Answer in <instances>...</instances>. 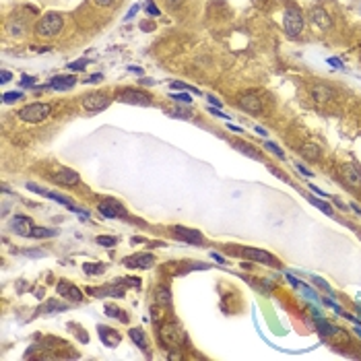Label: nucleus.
<instances>
[{"label": "nucleus", "mask_w": 361, "mask_h": 361, "mask_svg": "<svg viewBox=\"0 0 361 361\" xmlns=\"http://www.w3.org/2000/svg\"><path fill=\"white\" fill-rule=\"evenodd\" d=\"M141 29H143V31H153V23H147V21H143V23H141Z\"/></svg>", "instance_id": "5fc2aeb1"}, {"label": "nucleus", "mask_w": 361, "mask_h": 361, "mask_svg": "<svg viewBox=\"0 0 361 361\" xmlns=\"http://www.w3.org/2000/svg\"><path fill=\"white\" fill-rule=\"evenodd\" d=\"M324 305H328V307H332V310H334V312H336L338 316H343V312H345V310H343V307H341V305H338V303H334V301H331V300H324Z\"/></svg>", "instance_id": "58836bf2"}, {"label": "nucleus", "mask_w": 361, "mask_h": 361, "mask_svg": "<svg viewBox=\"0 0 361 361\" xmlns=\"http://www.w3.org/2000/svg\"><path fill=\"white\" fill-rule=\"evenodd\" d=\"M97 332H99V336H101V341H103L105 347H116L120 343V334L114 332L112 328H108V326H97Z\"/></svg>", "instance_id": "6ab92c4d"}, {"label": "nucleus", "mask_w": 361, "mask_h": 361, "mask_svg": "<svg viewBox=\"0 0 361 361\" xmlns=\"http://www.w3.org/2000/svg\"><path fill=\"white\" fill-rule=\"evenodd\" d=\"M33 83H35L33 77H27V74L21 77V87H33Z\"/></svg>", "instance_id": "ea45409f"}, {"label": "nucleus", "mask_w": 361, "mask_h": 361, "mask_svg": "<svg viewBox=\"0 0 361 361\" xmlns=\"http://www.w3.org/2000/svg\"><path fill=\"white\" fill-rule=\"evenodd\" d=\"M240 254H241L243 258H248V260L264 262V264H269V267H281V262L274 258L272 254L264 252V250H260V248H240Z\"/></svg>", "instance_id": "39448f33"}, {"label": "nucleus", "mask_w": 361, "mask_h": 361, "mask_svg": "<svg viewBox=\"0 0 361 361\" xmlns=\"http://www.w3.org/2000/svg\"><path fill=\"white\" fill-rule=\"evenodd\" d=\"M87 64H89V60H87V58H81V60L70 62L68 68H70L72 72H77V70H85V68H87Z\"/></svg>", "instance_id": "bb28decb"}, {"label": "nucleus", "mask_w": 361, "mask_h": 361, "mask_svg": "<svg viewBox=\"0 0 361 361\" xmlns=\"http://www.w3.org/2000/svg\"><path fill=\"white\" fill-rule=\"evenodd\" d=\"M312 281H314V283H316L320 289H324V291H328V293H331V287H328V285H326V283H324L320 277H312Z\"/></svg>", "instance_id": "a19ab883"}, {"label": "nucleus", "mask_w": 361, "mask_h": 361, "mask_svg": "<svg viewBox=\"0 0 361 361\" xmlns=\"http://www.w3.org/2000/svg\"><path fill=\"white\" fill-rule=\"evenodd\" d=\"M229 128H231L233 132H241V128H240V126H233V124H229Z\"/></svg>", "instance_id": "680f3d73"}, {"label": "nucleus", "mask_w": 361, "mask_h": 361, "mask_svg": "<svg viewBox=\"0 0 361 361\" xmlns=\"http://www.w3.org/2000/svg\"><path fill=\"white\" fill-rule=\"evenodd\" d=\"M10 79H13V74H10L8 70H2V72H0V83H8Z\"/></svg>", "instance_id": "c03bdc74"}, {"label": "nucleus", "mask_w": 361, "mask_h": 361, "mask_svg": "<svg viewBox=\"0 0 361 361\" xmlns=\"http://www.w3.org/2000/svg\"><path fill=\"white\" fill-rule=\"evenodd\" d=\"M283 27H285V33L291 35V37H297V35L301 33V29H303V15H301L300 6L289 4L287 8H285Z\"/></svg>", "instance_id": "7ed1b4c3"}, {"label": "nucleus", "mask_w": 361, "mask_h": 361, "mask_svg": "<svg viewBox=\"0 0 361 361\" xmlns=\"http://www.w3.org/2000/svg\"><path fill=\"white\" fill-rule=\"evenodd\" d=\"M264 147H267V149H269V151H271L272 155H277V157H281V159L285 157V153H283V151H281V149H279V145H274V143L267 141V143H264Z\"/></svg>", "instance_id": "473e14b6"}, {"label": "nucleus", "mask_w": 361, "mask_h": 361, "mask_svg": "<svg viewBox=\"0 0 361 361\" xmlns=\"http://www.w3.org/2000/svg\"><path fill=\"white\" fill-rule=\"evenodd\" d=\"M310 19H312V23H314V25H318L320 29H331V27H332L331 15H328L322 6H314V8H310Z\"/></svg>", "instance_id": "4468645a"}, {"label": "nucleus", "mask_w": 361, "mask_h": 361, "mask_svg": "<svg viewBox=\"0 0 361 361\" xmlns=\"http://www.w3.org/2000/svg\"><path fill=\"white\" fill-rule=\"evenodd\" d=\"M159 336H161V341L167 349H180L186 343V332H184L182 324H178V322L161 324V328H159Z\"/></svg>", "instance_id": "f257e3e1"}, {"label": "nucleus", "mask_w": 361, "mask_h": 361, "mask_svg": "<svg viewBox=\"0 0 361 361\" xmlns=\"http://www.w3.org/2000/svg\"><path fill=\"white\" fill-rule=\"evenodd\" d=\"M130 70H132V72H136V74H141V72H143L139 66H130Z\"/></svg>", "instance_id": "e2e57ef3"}, {"label": "nucleus", "mask_w": 361, "mask_h": 361, "mask_svg": "<svg viewBox=\"0 0 361 361\" xmlns=\"http://www.w3.org/2000/svg\"><path fill=\"white\" fill-rule=\"evenodd\" d=\"M136 13H139V4H134V6H132V8L128 10V13H126V17H124V19H126V21H128V19H132V17H134Z\"/></svg>", "instance_id": "8fccbe9b"}, {"label": "nucleus", "mask_w": 361, "mask_h": 361, "mask_svg": "<svg viewBox=\"0 0 361 361\" xmlns=\"http://www.w3.org/2000/svg\"><path fill=\"white\" fill-rule=\"evenodd\" d=\"M101 79H103V77H101V74H91V77L87 79V83H99Z\"/></svg>", "instance_id": "864d4df0"}, {"label": "nucleus", "mask_w": 361, "mask_h": 361, "mask_svg": "<svg viewBox=\"0 0 361 361\" xmlns=\"http://www.w3.org/2000/svg\"><path fill=\"white\" fill-rule=\"evenodd\" d=\"M316 326L320 328V332L322 334H326V336H336L338 332H341V328H336L334 324H331V322H326V320H322L320 316L316 318Z\"/></svg>", "instance_id": "4be33fe9"}, {"label": "nucleus", "mask_w": 361, "mask_h": 361, "mask_svg": "<svg viewBox=\"0 0 361 361\" xmlns=\"http://www.w3.org/2000/svg\"><path fill=\"white\" fill-rule=\"evenodd\" d=\"M105 312H108V316H110V318H114V316H116V318H120L122 322H126V316H120L122 312L118 310V307H114V305H105Z\"/></svg>", "instance_id": "7c9ffc66"}, {"label": "nucleus", "mask_w": 361, "mask_h": 361, "mask_svg": "<svg viewBox=\"0 0 361 361\" xmlns=\"http://www.w3.org/2000/svg\"><path fill=\"white\" fill-rule=\"evenodd\" d=\"M211 256H213V260H217V262H221V264L225 262V258H223L221 254H217V252H213V254H211Z\"/></svg>", "instance_id": "13d9d810"}, {"label": "nucleus", "mask_w": 361, "mask_h": 361, "mask_svg": "<svg viewBox=\"0 0 361 361\" xmlns=\"http://www.w3.org/2000/svg\"><path fill=\"white\" fill-rule=\"evenodd\" d=\"M145 10H147V13L151 15V17H159V15H161V13H159V8L155 6L153 0H147V2H145Z\"/></svg>", "instance_id": "2f4dec72"}, {"label": "nucleus", "mask_w": 361, "mask_h": 361, "mask_svg": "<svg viewBox=\"0 0 361 361\" xmlns=\"http://www.w3.org/2000/svg\"><path fill=\"white\" fill-rule=\"evenodd\" d=\"M300 155L303 159H307V161H318V159H320V147L314 145V143H305L300 149Z\"/></svg>", "instance_id": "aec40b11"}, {"label": "nucleus", "mask_w": 361, "mask_h": 361, "mask_svg": "<svg viewBox=\"0 0 361 361\" xmlns=\"http://www.w3.org/2000/svg\"><path fill=\"white\" fill-rule=\"evenodd\" d=\"M172 99L178 101V103H190L192 101V97H190V93H174Z\"/></svg>", "instance_id": "f704fd0d"}, {"label": "nucleus", "mask_w": 361, "mask_h": 361, "mask_svg": "<svg viewBox=\"0 0 361 361\" xmlns=\"http://www.w3.org/2000/svg\"><path fill=\"white\" fill-rule=\"evenodd\" d=\"M56 291H58L60 295H64V297H70L72 301H81V300H83V291H81L79 287H74V285H70V283H64V281L58 283Z\"/></svg>", "instance_id": "a211bd4d"}, {"label": "nucleus", "mask_w": 361, "mask_h": 361, "mask_svg": "<svg viewBox=\"0 0 361 361\" xmlns=\"http://www.w3.org/2000/svg\"><path fill=\"white\" fill-rule=\"evenodd\" d=\"M52 114V105L50 103H31V105H25V108L19 110V118L23 122H31V124H37L41 120H46L48 116Z\"/></svg>", "instance_id": "20e7f679"}, {"label": "nucleus", "mask_w": 361, "mask_h": 361, "mask_svg": "<svg viewBox=\"0 0 361 361\" xmlns=\"http://www.w3.org/2000/svg\"><path fill=\"white\" fill-rule=\"evenodd\" d=\"M300 291H301L305 297H310V300H316V297H318V295H316V293H314L310 287H307V285H303V283L300 285Z\"/></svg>", "instance_id": "4c0bfd02"}, {"label": "nucleus", "mask_w": 361, "mask_h": 361, "mask_svg": "<svg viewBox=\"0 0 361 361\" xmlns=\"http://www.w3.org/2000/svg\"><path fill=\"white\" fill-rule=\"evenodd\" d=\"M21 97H23V93H21V91H8V93L2 95V101H4V103H15V101L21 99Z\"/></svg>", "instance_id": "cd10ccee"}, {"label": "nucleus", "mask_w": 361, "mask_h": 361, "mask_svg": "<svg viewBox=\"0 0 361 361\" xmlns=\"http://www.w3.org/2000/svg\"><path fill=\"white\" fill-rule=\"evenodd\" d=\"M97 243H99V246H105V248H112V246H116V238H110V236H97Z\"/></svg>", "instance_id": "c756f323"}, {"label": "nucleus", "mask_w": 361, "mask_h": 361, "mask_svg": "<svg viewBox=\"0 0 361 361\" xmlns=\"http://www.w3.org/2000/svg\"><path fill=\"white\" fill-rule=\"evenodd\" d=\"M25 256H31V258H44L46 252L44 250H23Z\"/></svg>", "instance_id": "e433bc0d"}, {"label": "nucleus", "mask_w": 361, "mask_h": 361, "mask_svg": "<svg viewBox=\"0 0 361 361\" xmlns=\"http://www.w3.org/2000/svg\"><path fill=\"white\" fill-rule=\"evenodd\" d=\"M312 97L318 101V103H326V101H331L332 97H334V91L328 87V85H322V83H316V85H312Z\"/></svg>", "instance_id": "2eb2a0df"}, {"label": "nucleus", "mask_w": 361, "mask_h": 361, "mask_svg": "<svg viewBox=\"0 0 361 361\" xmlns=\"http://www.w3.org/2000/svg\"><path fill=\"white\" fill-rule=\"evenodd\" d=\"M287 281L293 285V287H297V289H300V285H301V283H300V279H295L293 274H287Z\"/></svg>", "instance_id": "3c124183"}, {"label": "nucleus", "mask_w": 361, "mask_h": 361, "mask_svg": "<svg viewBox=\"0 0 361 361\" xmlns=\"http://www.w3.org/2000/svg\"><path fill=\"white\" fill-rule=\"evenodd\" d=\"M231 145H233V147H238L243 155H248V157H252V159H256V161H262V155H260V153H258L252 145L243 143V141H231Z\"/></svg>", "instance_id": "412c9836"}, {"label": "nucleus", "mask_w": 361, "mask_h": 361, "mask_svg": "<svg viewBox=\"0 0 361 361\" xmlns=\"http://www.w3.org/2000/svg\"><path fill=\"white\" fill-rule=\"evenodd\" d=\"M341 174H343V182L349 188H351V190H361V172L353 163H343L341 165Z\"/></svg>", "instance_id": "6e6552de"}, {"label": "nucleus", "mask_w": 361, "mask_h": 361, "mask_svg": "<svg viewBox=\"0 0 361 361\" xmlns=\"http://www.w3.org/2000/svg\"><path fill=\"white\" fill-rule=\"evenodd\" d=\"M326 62L331 64L332 68H343V62L338 60V58H326Z\"/></svg>", "instance_id": "79ce46f5"}, {"label": "nucleus", "mask_w": 361, "mask_h": 361, "mask_svg": "<svg viewBox=\"0 0 361 361\" xmlns=\"http://www.w3.org/2000/svg\"><path fill=\"white\" fill-rule=\"evenodd\" d=\"M97 211H99L103 217H108V219H124V217H126V209L118 203V200H114V198L101 200L99 207H97Z\"/></svg>", "instance_id": "0eeeda50"}, {"label": "nucleus", "mask_w": 361, "mask_h": 361, "mask_svg": "<svg viewBox=\"0 0 361 361\" xmlns=\"http://www.w3.org/2000/svg\"><path fill=\"white\" fill-rule=\"evenodd\" d=\"M238 105H240L243 112H248V114H260L262 112V99L258 97L256 93H252V91L240 95Z\"/></svg>", "instance_id": "1a4fd4ad"}, {"label": "nucleus", "mask_w": 361, "mask_h": 361, "mask_svg": "<svg viewBox=\"0 0 361 361\" xmlns=\"http://www.w3.org/2000/svg\"><path fill=\"white\" fill-rule=\"evenodd\" d=\"M355 334H357V336H361V324H357V326H355Z\"/></svg>", "instance_id": "0e129e2a"}, {"label": "nucleus", "mask_w": 361, "mask_h": 361, "mask_svg": "<svg viewBox=\"0 0 361 361\" xmlns=\"http://www.w3.org/2000/svg\"><path fill=\"white\" fill-rule=\"evenodd\" d=\"M295 165H297V169H300V172H301L303 176H307V178H312V176H314V174H312V172H310V169H307L305 165H301V163H295Z\"/></svg>", "instance_id": "de8ad7c7"}, {"label": "nucleus", "mask_w": 361, "mask_h": 361, "mask_svg": "<svg viewBox=\"0 0 361 361\" xmlns=\"http://www.w3.org/2000/svg\"><path fill=\"white\" fill-rule=\"evenodd\" d=\"M334 205H336L338 209H341V211H347V205L343 203V200H341V198H334Z\"/></svg>", "instance_id": "4d7b16f0"}, {"label": "nucleus", "mask_w": 361, "mask_h": 361, "mask_svg": "<svg viewBox=\"0 0 361 361\" xmlns=\"http://www.w3.org/2000/svg\"><path fill=\"white\" fill-rule=\"evenodd\" d=\"M27 190H31V192H35V194H41V196H48L50 194V190H46V188H41V186H37V184H27Z\"/></svg>", "instance_id": "c9c22d12"}, {"label": "nucleus", "mask_w": 361, "mask_h": 361, "mask_svg": "<svg viewBox=\"0 0 361 361\" xmlns=\"http://www.w3.org/2000/svg\"><path fill=\"white\" fill-rule=\"evenodd\" d=\"M83 269H85V272H87V274H99V272H103V267H99V264H91V262L85 264Z\"/></svg>", "instance_id": "72a5a7b5"}, {"label": "nucleus", "mask_w": 361, "mask_h": 361, "mask_svg": "<svg viewBox=\"0 0 361 361\" xmlns=\"http://www.w3.org/2000/svg\"><path fill=\"white\" fill-rule=\"evenodd\" d=\"M10 229L21 238H31V229H33V221L25 215H15L10 221Z\"/></svg>", "instance_id": "9b49d317"}, {"label": "nucleus", "mask_w": 361, "mask_h": 361, "mask_svg": "<svg viewBox=\"0 0 361 361\" xmlns=\"http://www.w3.org/2000/svg\"><path fill=\"white\" fill-rule=\"evenodd\" d=\"M93 2L97 4V6H103V8H105V6H112L116 0H93Z\"/></svg>", "instance_id": "a18cd8bd"}, {"label": "nucleus", "mask_w": 361, "mask_h": 361, "mask_svg": "<svg viewBox=\"0 0 361 361\" xmlns=\"http://www.w3.org/2000/svg\"><path fill=\"white\" fill-rule=\"evenodd\" d=\"M254 130H256V134H260V136H267V134H269L267 130L262 128V126H256V128H254Z\"/></svg>", "instance_id": "bf43d9fd"}, {"label": "nucleus", "mask_w": 361, "mask_h": 361, "mask_svg": "<svg viewBox=\"0 0 361 361\" xmlns=\"http://www.w3.org/2000/svg\"><path fill=\"white\" fill-rule=\"evenodd\" d=\"M209 103L215 105V108H221V101H219L217 97H213V95H209Z\"/></svg>", "instance_id": "603ef678"}, {"label": "nucleus", "mask_w": 361, "mask_h": 361, "mask_svg": "<svg viewBox=\"0 0 361 361\" xmlns=\"http://www.w3.org/2000/svg\"><path fill=\"white\" fill-rule=\"evenodd\" d=\"M153 264H155V256L147 252L132 254V256L124 258V267H128V269H151Z\"/></svg>", "instance_id": "9d476101"}, {"label": "nucleus", "mask_w": 361, "mask_h": 361, "mask_svg": "<svg viewBox=\"0 0 361 361\" xmlns=\"http://www.w3.org/2000/svg\"><path fill=\"white\" fill-rule=\"evenodd\" d=\"M174 236L178 240H184L188 243H203V236L196 229H188V227H174Z\"/></svg>", "instance_id": "dca6fc26"}, {"label": "nucleus", "mask_w": 361, "mask_h": 361, "mask_svg": "<svg viewBox=\"0 0 361 361\" xmlns=\"http://www.w3.org/2000/svg\"><path fill=\"white\" fill-rule=\"evenodd\" d=\"M110 101L112 99L108 97V95H103V93H89V95H85V97H83V110H87L91 114L103 112L110 105Z\"/></svg>", "instance_id": "423d86ee"}, {"label": "nucleus", "mask_w": 361, "mask_h": 361, "mask_svg": "<svg viewBox=\"0 0 361 361\" xmlns=\"http://www.w3.org/2000/svg\"><path fill=\"white\" fill-rule=\"evenodd\" d=\"M118 99L122 103H132V105H151V97L143 91H136V89H128V91H122L118 95Z\"/></svg>", "instance_id": "f8f14e48"}, {"label": "nucleus", "mask_w": 361, "mask_h": 361, "mask_svg": "<svg viewBox=\"0 0 361 361\" xmlns=\"http://www.w3.org/2000/svg\"><path fill=\"white\" fill-rule=\"evenodd\" d=\"M209 112H211V114H213V116H219V118H229V116H225V114H223V112H219L217 108H213V105H209Z\"/></svg>", "instance_id": "09e8293b"}, {"label": "nucleus", "mask_w": 361, "mask_h": 361, "mask_svg": "<svg viewBox=\"0 0 361 361\" xmlns=\"http://www.w3.org/2000/svg\"><path fill=\"white\" fill-rule=\"evenodd\" d=\"M128 334H130V341L139 349H147V334H145V331H141V328H130Z\"/></svg>", "instance_id": "5701e85b"}, {"label": "nucleus", "mask_w": 361, "mask_h": 361, "mask_svg": "<svg viewBox=\"0 0 361 361\" xmlns=\"http://www.w3.org/2000/svg\"><path fill=\"white\" fill-rule=\"evenodd\" d=\"M52 180H54L56 184H60V186H77V184L81 182L79 174L72 172V169H68V167H64V169H60V172H56L54 176H52Z\"/></svg>", "instance_id": "ddd939ff"}, {"label": "nucleus", "mask_w": 361, "mask_h": 361, "mask_svg": "<svg viewBox=\"0 0 361 361\" xmlns=\"http://www.w3.org/2000/svg\"><path fill=\"white\" fill-rule=\"evenodd\" d=\"M155 301L159 305H169V303H172V295H169V291L165 287H159L157 293H155Z\"/></svg>", "instance_id": "393cba45"}, {"label": "nucleus", "mask_w": 361, "mask_h": 361, "mask_svg": "<svg viewBox=\"0 0 361 361\" xmlns=\"http://www.w3.org/2000/svg\"><path fill=\"white\" fill-rule=\"evenodd\" d=\"M56 231L54 229H48V227H35L31 229V238H37V240H44V238H54Z\"/></svg>", "instance_id": "b1692460"}, {"label": "nucleus", "mask_w": 361, "mask_h": 361, "mask_svg": "<svg viewBox=\"0 0 361 361\" xmlns=\"http://www.w3.org/2000/svg\"><path fill=\"white\" fill-rule=\"evenodd\" d=\"M307 200H310V203H312L314 207H318V209H320V211H324V213H326V215H332V209H331V205H326V203H322V200H320V198H314V196H310V198H307Z\"/></svg>", "instance_id": "a878e982"}, {"label": "nucleus", "mask_w": 361, "mask_h": 361, "mask_svg": "<svg viewBox=\"0 0 361 361\" xmlns=\"http://www.w3.org/2000/svg\"><path fill=\"white\" fill-rule=\"evenodd\" d=\"M74 85H77V79L72 77V74H60V77H54L50 81V87L52 89H56V91H68V89H72Z\"/></svg>", "instance_id": "f3484780"}, {"label": "nucleus", "mask_w": 361, "mask_h": 361, "mask_svg": "<svg viewBox=\"0 0 361 361\" xmlns=\"http://www.w3.org/2000/svg\"><path fill=\"white\" fill-rule=\"evenodd\" d=\"M271 174H272V176H277V178H281V180H283V182H289V178H287V176H285L283 172H279V169H274V167H271Z\"/></svg>", "instance_id": "37998d69"}, {"label": "nucleus", "mask_w": 361, "mask_h": 361, "mask_svg": "<svg viewBox=\"0 0 361 361\" xmlns=\"http://www.w3.org/2000/svg\"><path fill=\"white\" fill-rule=\"evenodd\" d=\"M172 89H176V91H188V85L186 83H172Z\"/></svg>", "instance_id": "49530a36"}, {"label": "nucleus", "mask_w": 361, "mask_h": 361, "mask_svg": "<svg viewBox=\"0 0 361 361\" xmlns=\"http://www.w3.org/2000/svg\"><path fill=\"white\" fill-rule=\"evenodd\" d=\"M62 25H64V19H62V15H58V13H48V15H44V17L37 21L35 33H37L39 37L58 35L60 29H62Z\"/></svg>", "instance_id": "f03ea898"}, {"label": "nucleus", "mask_w": 361, "mask_h": 361, "mask_svg": "<svg viewBox=\"0 0 361 361\" xmlns=\"http://www.w3.org/2000/svg\"><path fill=\"white\" fill-rule=\"evenodd\" d=\"M351 209L355 211V213H357V215H361V207H359V205H355V203H353V205H351Z\"/></svg>", "instance_id": "052dcab7"}, {"label": "nucleus", "mask_w": 361, "mask_h": 361, "mask_svg": "<svg viewBox=\"0 0 361 361\" xmlns=\"http://www.w3.org/2000/svg\"><path fill=\"white\" fill-rule=\"evenodd\" d=\"M310 190H312V192H316V194H320V196H326V192H324V190H320L318 186H312V184H310Z\"/></svg>", "instance_id": "6e6d98bb"}, {"label": "nucleus", "mask_w": 361, "mask_h": 361, "mask_svg": "<svg viewBox=\"0 0 361 361\" xmlns=\"http://www.w3.org/2000/svg\"><path fill=\"white\" fill-rule=\"evenodd\" d=\"M64 310H66V305L64 303H58V301H50L46 305V312L48 314H52V312H64Z\"/></svg>", "instance_id": "c85d7f7f"}]
</instances>
